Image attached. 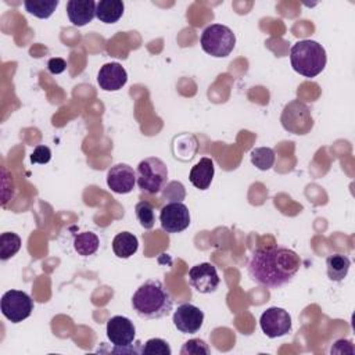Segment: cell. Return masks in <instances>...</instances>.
I'll return each instance as SVG.
<instances>
[{
	"label": "cell",
	"mask_w": 355,
	"mask_h": 355,
	"mask_svg": "<svg viewBox=\"0 0 355 355\" xmlns=\"http://www.w3.org/2000/svg\"><path fill=\"white\" fill-rule=\"evenodd\" d=\"M125 4L121 0H100L96 3V17L100 22L115 24L123 15Z\"/></svg>",
	"instance_id": "17"
},
{
	"label": "cell",
	"mask_w": 355,
	"mask_h": 355,
	"mask_svg": "<svg viewBox=\"0 0 355 355\" xmlns=\"http://www.w3.org/2000/svg\"><path fill=\"white\" fill-rule=\"evenodd\" d=\"M172 322H173V326L180 333L194 334L202 327L204 312L198 306L190 302H184V304H180L173 312Z\"/></svg>",
	"instance_id": "12"
},
{
	"label": "cell",
	"mask_w": 355,
	"mask_h": 355,
	"mask_svg": "<svg viewBox=\"0 0 355 355\" xmlns=\"http://www.w3.org/2000/svg\"><path fill=\"white\" fill-rule=\"evenodd\" d=\"M301 266L300 255L280 245L262 247L252 251L247 272L252 282L266 288H279L293 280Z\"/></svg>",
	"instance_id": "1"
},
{
	"label": "cell",
	"mask_w": 355,
	"mask_h": 355,
	"mask_svg": "<svg viewBox=\"0 0 355 355\" xmlns=\"http://www.w3.org/2000/svg\"><path fill=\"white\" fill-rule=\"evenodd\" d=\"M200 44L207 54L215 58H223L233 51L236 46V36L229 26L211 24L202 31Z\"/></svg>",
	"instance_id": "5"
},
{
	"label": "cell",
	"mask_w": 355,
	"mask_h": 355,
	"mask_svg": "<svg viewBox=\"0 0 355 355\" xmlns=\"http://www.w3.org/2000/svg\"><path fill=\"white\" fill-rule=\"evenodd\" d=\"M162 196L169 202H182V200H184L186 197V190L180 182L173 180L166 183V186L162 190Z\"/></svg>",
	"instance_id": "27"
},
{
	"label": "cell",
	"mask_w": 355,
	"mask_h": 355,
	"mask_svg": "<svg viewBox=\"0 0 355 355\" xmlns=\"http://www.w3.org/2000/svg\"><path fill=\"white\" fill-rule=\"evenodd\" d=\"M136 218L140 226L146 230H150L155 225V209L154 205L148 201H139L135 207Z\"/></svg>",
	"instance_id": "24"
},
{
	"label": "cell",
	"mask_w": 355,
	"mask_h": 355,
	"mask_svg": "<svg viewBox=\"0 0 355 355\" xmlns=\"http://www.w3.org/2000/svg\"><path fill=\"white\" fill-rule=\"evenodd\" d=\"M280 122L284 130L293 135H306L313 128L311 110L300 100H293L284 105Z\"/></svg>",
	"instance_id": "7"
},
{
	"label": "cell",
	"mask_w": 355,
	"mask_h": 355,
	"mask_svg": "<svg viewBox=\"0 0 355 355\" xmlns=\"http://www.w3.org/2000/svg\"><path fill=\"white\" fill-rule=\"evenodd\" d=\"M290 62L297 73L305 78H315L326 67V50L315 40H300L290 50Z\"/></svg>",
	"instance_id": "3"
},
{
	"label": "cell",
	"mask_w": 355,
	"mask_h": 355,
	"mask_svg": "<svg viewBox=\"0 0 355 355\" xmlns=\"http://www.w3.org/2000/svg\"><path fill=\"white\" fill-rule=\"evenodd\" d=\"M128 82V72L119 62L104 64L97 73V83L105 92H116Z\"/></svg>",
	"instance_id": "14"
},
{
	"label": "cell",
	"mask_w": 355,
	"mask_h": 355,
	"mask_svg": "<svg viewBox=\"0 0 355 355\" xmlns=\"http://www.w3.org/2000/svg\"><path fill=\"white\" fill-rule=\"evenodd\" d=\"M51 159V150L47 146H37L31 154L32 164H47Z\"/></svg>",
	"instance_id": "28"
},
{
	"label": "cell",
	"mask_w": 355,
	"mask_h": 355,
	"mask_svg": "<svg viewBox=\"0 0 355 355\" xmlns=\"http://www.w3.org/2000/svg\"><path fill=\"white\" fill-rule=\"evenodd\" d=\"M67 15L73 26H85L96 17V3L93 0H69Z\"/></svg>",
	"instance_id": "15"
},
{
	"label": "cell",
	"mask_w": 355,
	"mask_h": 355,
	"mask_svg": "<svg viewBox=\"0 0 355 355\" xmlns=\"http://www.w3.org/2000/svg\"><path fill=\"white\" fill-rule=\"evenodd\" d=\"M105 333L114 348L111 352L116 354H139L141 352L137 348H133V341L136 337V327L133 322L121 315H115L108 319Z\"/></svg>",
	"instance_id": "6"
},
{
	"label": "cell",
	"mask_w": 355,
	"mask_h": 355,
	"mask_svg": "<svg viewBox=\"0 0 355 355\" xmlns=\"http://www.w3.org/2000/svg\"><path fill=\"white\" fill-rule=\"evenodd\" d=\"M208 344L201 338H191L186 341L180 349V355H209Z\"/></svg>",
	"instance_id": "26"
},
{
	"label": "cell",
	"mask_w": 355,
	"mask_h": 355,
	"mask_svg": "<svg viewBox=\"0 0 355 355\" xmlns=\"http://www.w3.org/2000/svg\"><path fill=\"white\" fill-rule=\"evenodd\" d=\"M139 248L137 237L130 232H121L112 240V251L118 258H130Z\"/></svg>",
	"instance_id": "18"
},
{
	"label": "cell",
	"mask_w": 355,
	"mask_h": 355,
	"mask_svg": "<svg viewBox=\"0 0 355 355\" xmlns=\"http://www.w3.org/2000/svg\"><path fill=\"white\" fill-rule=\"evenodd\" d=\"M159 223L166 233H180L190 225V211L183 202H168L159 211Z\"/></svg>",
	"instance_id": "10"
},
{
	"label": "cell",
	"mask_w": 355,
	"mask_h": 355,
	"mask_svg": "<svg viewBox=\"0 0 355 355\" xmlns=\"http://www.w3.org/2000/svg\"><path fill=\"white\" fill-rule=\"evenodd\" d=\"M166 182L168 168L162 159L148 157L139 162L136 169V184L140 191L147 194H158L164 190Z\"/></svg>",
	"instance_id": "4"
},
{
	"label": "cell",
	"mask_w": 355,
	"mask_h": 355,
	"mask_svg": "<svg viewBox=\"0 0 355 355\" xmlns=\"http://www.w3.org/2000/svg\"><path fill=\"white\" fill-rule=\"evenodd\" d=\"M291 324L290 313L279 306L268 308L259 318L261 330L269 338H277L288 334L291 331Z\"/></svg>",
	"instance_id": "9"
},
{
	"label": "cell",
	"mask_w": 355,
	"mask_h": 355,
	"mask_svg": "<svg viewBox=\"0 0 355 355\" xmlns=\"http://www.w3.org/2000/svg\"><path fill=\"white\" fill-rule=\"evenodd\" d=\"M132 308L141 319H161L173 308V298L161 280L144 282L132 297Z\"/></svg>",
	"instance_id": "2"
},
{
	"label": "cell",
	"mask_w": 355,
	"mask_h": 355,
	"mask_svg": "<svg viewBox=\"0 0 355 355\" xmlns=\"http://www.w3.org/2000/svg\"><path fill=\"white\" fill-rule=\"evenodd\" d=\"M251 162L259 171H269L275 164V151L270 147H257L250 153Z\"/></svg>",
	"instance_id": "23"
},
{
	"label": "cell",
	"mask_w": 355,
	"mask_h": 355,
	"mask_svg": "<svg viewBox=\"0 0 355 355\" xmlns=\"http://www.w3.org/2000/svg\"><path fill=\"white\" fill-rule=\"evenodd\" d=\"M58 4H60L58 0H25L24 1L25 10L33 17L40 19L49 18L55 11Z\"/></svg>",
	"instance_id": "21"
},
{
	"label": "cell",
	"mask_w": 355,
	"mask_h": 355,
	"mask_svg": "<svg viewBox=\"0 0 355 355\" xmlns=\"http://www.w3.org/2000/svg\"><path fill=\"white\" fill-rule=\"evenodd\" d=\"M100 245V240L93 232H82L78 233L73 239V248L82 257L93 255Z\"/></svg>",
	"instance_id": "20"
},
{
	"label": "cell",
	"mask_w": 355,
	"mask_h": 355,
	"mask_svg": "<svg viewBox=\"0 0 355 355\" xmlns=\"http://www.w3.org/2000/svg\"><path fill=\"white\" fill-rule=\"evenodd\" d=\"M65 67H67V62L60 58V57H55V58H51L49 62H47V68L50 71V73H54V75H58L61 72L65 71Z\"/></svg>",
	"instance_id": "29"
},
{
	"label": "cell",
	"mask_w": 355,
	"mask_h": 355,
	"mask_svg": "<svg viewBox=\"0 0 355 355\" xmlns=\"http://www.w3.org/2000/svg\"><path fill=\"white\" fill-rule=\"evenodd\" d=\"M33 308L35 304L31 295L21 290H8L0 300L1 313L11 323H19L29 318Z\"/></svg>",
	"instance_id": "8"
},
{
	"label": "cell",
	"mask_w": 355,
	"mask_h": 355,
	"mask_svg": "<svg viewBox=\"0 0 355 355\" xmlns=\"http://www.w3.org/2000/svg\"><path fill=\"white\" fill-rule=\"evenodd\" d=\"M214 173H215L214 161L208 157H202L194 166H191L189 173V180L196 189L207 190L211 186Z\"/></svg>",
	"instance_id": "16"
},
{
	"label": "cell",
	"mask_w": 355,
	"mask_h": 355,
	"mask_svg": "<svg viewBox=\"0 0 355 355\" xmlns=\"http://www.w3.org/2000/svg\"><path fill=\"white\" fill-rule=\"evenodd\" d=\"M141 354L146 355H171L172 349L169 344L162 338H150L144 343Z\"/></svg>",
	"instance_id": "25"
},
{
	"label": "cell",
	"mask_w": 355,
	"mask_h": 355,
	"mask_svg": "<svg viewBox=\"0 0 355 355\" xmlns=\"http://www.w3.org/2000/svg\"><path fill=\"white\" fill-rule=\"evenodd\" d=\"M326 266H327V277L333 282H341L348 275L351 261L347 255L333 254L326 258Z\"/></svg>",
	"instance_id": "19"
},
{
	"label": "cell",
	"mask_w": 355,
	"mask_h": 355,
	"mask_svg": "<svg viewBox=\"0 0 355 355\" xmlns=\"http://www.w3.org/2000/svg\"><path fill=\"white\" fill-rule=\"evenodd\" d=\"M107 184L116 194H128L136 184V171L128 164H115L107 172Z\"/></svg>",
	"instance_id": "13"
},
{
	"label": "cell",
	"mask_w": 355,
	"mask_h": 355,
	"mask_svg": "<svg viewBox=\"0 0 355 355\" xmlns=\"http://www.w3.org/2000/svg\"><path fill=\"white\" fill-rule=\"evenodd\" d=\"M21 248V237L17 233L6 232L0 234V258L7 261L14 257Z\"/></svg>",
	"instance_id": "22"
},
{
	"label": "cell",
	"mask_w": 355,
	"mask_h": 355,
	"mask_svg": "<svg viewBox=\"0 0 355 355\" xmlns=\"http://www.w3.org/2000/svg\"><path fill=\"white\" fill-rule=\"evenodd\" d=\"M189 283L200 294H211L216 291L220 279L216 268L209 262L197 263L189 270Z\"/></svg>",
	"instance_id": "11"
}]
</instances>
